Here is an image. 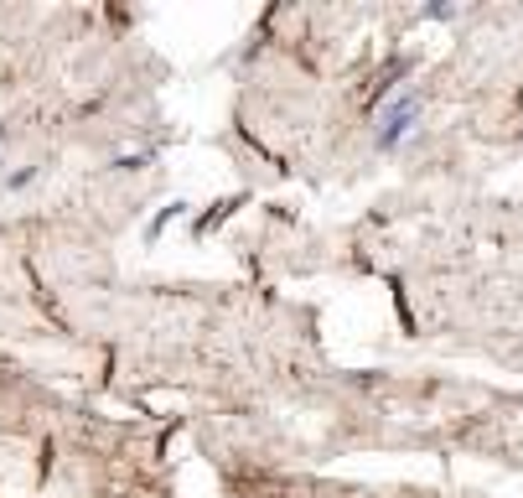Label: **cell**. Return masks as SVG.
Wrapping results in <instances>:
<instances>
[{
	"mask_svg": "<svg viewBox=\"0 0 523 498\" xmlns=\"http://www.w3.org/2000/svg\"><path fill=\"white\" fill-rule=\"evenodd\" d=\"M0 141H5V125H0Z\"/></svg>",
	"mask_w": 523,
	"mask_h": 498,
	"instance_id": "cell-2",
	"label": "cell"
},
{
	"mask_svg": "<svg viewBox=\"0 0 523 498\" xmlns=\"http://www.w3.org/2000/svg\"><path fill=\"white\" fill-rule=\"evenodd\" d=\"M414 125H420V94H399V99H389V104L379 110V130H373V135H379L383 151H394Z\"/></svg>",
	"mask_w": 523,
	"mask_h": 498,
	"instance_id": "cell-1",
	"label": "cell"
}]
</instances>
